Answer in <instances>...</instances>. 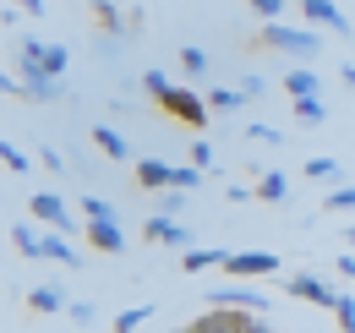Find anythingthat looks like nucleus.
Segmentation results:
<instances>
[{"label":"nucleus","mask_w":355,"mask_h":333,"mask_svg":"<svg viewBox=\"0 0 355 333\" xmlns=\"http://www.w3.org/2000/svg\"><path fill=\"white\" fill-rule=\"evenodd\" d=\"M257 49H284V55H301V60H311L317 49H322V28H311V22H263L257 28Z\"/></svg>","instance_id":"nucleus-1"},{"label":"nucleus","mask_w":355,"mask_h":333,"mask_svg":"<svg viewBox=\"0 0 355 333\" xmlns=\"http://www.w3.org/2000/svg\"><path fill=\"white\" fill-rule=\"evenodd\" d=\"M159 110H164L170 121L191 126V131H202V121L214 115V110H208V93H191V87H170V93L159 99Z\"/></svg>","instance_id":"nucleus-2"},{"label":"nucleus","mask_w":355,"mask_h":333,"mask_svg":"<svg viewBox=\"0 0 355 333\" xmlns=\"http://www.w3.org/2000/svg\"><path fill=\"white\" fill-rule=\"evenodd\" d=\"M28 213H33L39 224H55L60 235H71V230H88V224H77V213H71V203H66L60 191H33Z\"/></svg>","instance_id":"nucleus-3"},{"label":"nucleus","mask_w":355,"mask_h":333,"mask_svg":"<svg viewBox=\"0 0 355 333\" xmlns=\"http://www.w3.org/2000/svg\"><path fill=\"white\" fill-rule=\"evenodd\" d=\"M66 49L60 44H44V39H22L17 44V66H33V71H49V77H66Z\"/></svg>","instance_id":"nucleus-4"},{"label":"nucleus","mask_w":355,"mask_h":333,"mask_svg":"<svg viewBox=\"0 0 355 333\" xmlns=\"http://www.w3.org/2000/svg\"><path fill=\"white\" fill-rule=\"evenodd\" d=\"M284 262L273 257V251H230L224 257V273L230 279H263V273H279Z\"/></svg>","instance_id":"nucleus-5"},{"label":"nucleus","mask_w":355,"mask_h":333,"mask_svg":"<svg viewBox=\"0 0 355 333\" xmlns=\"http://www.w3.org/2000/svg\"><path fill=\"white\" fill-rule=\"evenodd\" d=\"M142 241H148V246H175V251H186V246H191V230H186L180 219H170V213H153V219L142 224Z\"/></svg>","instance_id":"nucleus-6"},{"label":"nucleus","mask_w":355,"mask_h":333,"mask_svg":"<svg viewBox=\"0 0 355 333\" xmlns=\"http://www.w3.org/2000/svg\"><path fill=\"white\" fill-rule=\"evenodd\" d=\"M301 17H306L311 28H328L334 39H350L355 28H350V17L334 6V0H301Z\"/></svg>","instance_id":"nucleus-7"},{"label":"nucleus","mask_w":355,"mask_h":333,"mask_svg":"<svg viewBox=\"0 0 355 333\" xmlns=\"http://www.w3.org/2000/svg\"><path fill=\"white\" fill-rule=\"evenodd\" d=\"M284 290L295 295V300L322 306V311H334V300H339V284H328V279H317V273H290V284H284Z\"/></svg>","instance_id":"nucleus-8"},{"label":"nucleus","mask_w":355,"mask_h":333,"mask_svg":"<svg viewBox=\"0 0 355 333\" xmlns=\"http://www.w3.org/2000/svg\"><path fill=\"white\" fill-rule=\"evenodd\" d=\"M208 300H214V306H235V311H268V295H263V290H252L246 279H235V284L214 290Z\"/></svg>","instance_id":"nucleus-9"},{"label":"nucleus","mask_w":355,"mask_h":333,"mask_svg":"<svg viewBox=\"0 0 355 333\" xmlns=\"http://www.w3.org/2000/svg\"><path fill=\"white\" fill-rule=\"evenodd\" d=\"M88 17H93V28H98V33H110V44L121 39V33H132V11H121L115 0H93Z\"/></svg>","instance_id":"nucleus-10"},{"label":"nucleus","mask_w":355,"mask_h":333,"mask_svg":"<svg viewBox=\"0 0 355 333\" xmlns=\"http://www.w3.org/2000/svg\"><path fill=\"white\" fill-rule=\"evenodd\" d=\"M17 83H22V99L28 104H55L60 93V77H49V71H33V66H17Z\"/></svg>","instance_id":"nucleus-11"},{"label":"nucleus","mask_w":355,"mask_h":333,"mask_svg":"<svg viewBox=\"0 0 355 333\" xmlns=\"http://www.w3.org/2000/svg\"><path fill=\"white\" fill-rule=\"evenodd\" d=\"M132 175H137L142 191H164V186H175V164H164V159H137Z\"/></svg>","instance_id":"nucleus-12"},{"label":"nucleus","mask_w":355,"mask_h":333,"mask_svg":"<svg viewBox=\"0 0 355 333\" xmlns=\"http://www.w3.org/2000/svg\"><path fill=\"white\" fill-rule=\"evenodd\" d=\"M246 323V311H235V306H219V311H208V317H197L191 333H241Z\"/></svg>","instance_id":"nucleus-13"},{"label":"nucleus","mask_w":355,"mask_h":333,"mask_svg":"<svg viewBox=\"0 0 355 333\" xmlns=\"http://www.w3.org/2000/svg\"><path fill=\"white\" fill-rule=\"evenodd\" d=\"M322 93V77L311 71V66H295V71H284V99H317Z\"/></svg>","instance_id":"nucleus-14"},{"label":"nucleus","mask_w":355,"mask_h":333,"mask_svg":"<svg viewBox=\"0 0 355 333\" xmlns=\"http://www.w3.org/2000/svg\"><path fill=\"white\" fill-rule=\"evenodd\" d=\"M88 137H93V148H98L104 159H132V142H126V137H121L115 126H93Z\"/></svg>","instance_id":"nucleus-15"},{"label":"nucleus","mask_w":355,"mask_h":333,"mask_svg":"<svg viewBox=\"0 0 355 333\" xmlns=\"http://www.w3.org/2000/svg\"><path fill=\"white\" fill-rule=\"evenodd\" d=\"M88 241L98 251H110V257H121V251H126V230H121V224H88Z\"/></svg>","instance_id":"nucleus-16"},{"label":"nucleus","mask_w":355,"mask_h":333,"mask_svg":"<svg viewBox=\"0 0 355 333\" xmlns=\"http://www.w3.org/2000/svg\"><path fill=\"white\" fill-rule=\"evenodd\" d=\"M224 257H230V251H219V246H186L180 268H186V273H202V268H224Z\"/></svg>","instance_id":"nucleus-17"},{"label":"nucleus","mask_w":355,"mask_h":333,"mask_svg":"<svg viewBox=\"0 0 355 333\" xmlns=\"http://www.w3.org/2000/svg\"><path fill=\"white\" fill-rule=\"evenodd\" d=\"M28 306H33V311H66L71 300H66L60 284H33V290H28Z\"/></svg>","instance_id":"nucleus-18"},{"label":"nucleus","mask_w":355,"mask_h":333,"mask_svg":"<svg viewBox=\"0 0 355 333\" xmlns=\"http://www.w3.org/2000/svg\"><path fill=\"white\" fill-rule=\"evenodd\" d=\"M39 257H44V262H66V268H83V257H77V251L66 246V235H44Z\"/></svg>","instance_id":"nucleus-19"},{"label":"nucleus","mask_w":355,"mask_h":333,"mask_svg":"<svg viewBox=\"0 0 355 333\" xmlns=\"http://www.w3.org/2000/svg\"><path fill=\"white\" fill-rule=\"evenodd\" d=\"M257 197H263V203H290V180H284V169H268L263 180H257Z\"/></svg>","instance_id":"nucleus-20"},{"label":"nucleus","mask_w":355,"mask_h":333,"mask_svg":"<svg viewBox=\"0 0 355 333\" xmlns=\"http://www.w3.org/2000/svg\"><path fill=\"white\" fill-rule=\"evenodd\" d=\"M290 110H295L301 126H322L328 121V104H322V99H290Z\"/></svg>","instance_id":"nucleus-21"},{"label":"nucleus","mask_w":355,"mask_h":333,"mask_svg":"<svg viewBox=\"0 0 355 333\" xmlns=\"http://www.w3.org/2000/svg\"><path fill=\"white\" fill-rule=\"evenodd\" d=\"M306 175L311 180H328V186H345V164L339 159H306Z\"/></svg>","instance_id":"nucleus-22"},{"label":"nucleus","mask_w":355,"mask_h":333,"mask_svg":"<svg viewBox=\"0 0 355 333\" xmlns=\"http://www.w3.org/2000/svg\"><path fill=\"white\" fill-rule=\"evenodd\" d=\"M83 219H88V224H121L115 203H104V197H83Z\"/></svg>","instance_id":"nucleus-23"},{"label":"nucleus","mask_w":355,"mask_h":333,"mask_svg":"<svg viewBox=\"0 0 355 333\" xmlns=\"http://www.w3.org/2000/svg\"><path fill=\"white\" fill-rule=\"evenodd\" d=\"M148 317H153V306H132V311H121V317L110 323V333H142Z\"/></svg>","instance_id":"nucleus-24"},{"label":"nucleus","mask_w":355,"mask_h":333,"mask_svg":"<svg viewBox=\"0 0 355 333\" xmlns=\"http://www.w3.org/2000/svg\"><path fill=\"white\" fill-rule=\"evenodd\" d=\"M246 99H241V87H208V110L214 115H230V110H241Z\"/></svg>","instance_id":"nucleus-25"},{"label":"nucleus","mask_w":355,"mask_h":333,"mask_svg":"<svg viewBox=\"0 0 355 333\" xmlns=\"http://www.w3.org/2000/svg\"><path fill=\"white\" fill-rule=\"evenodd\" d=\"M11 246L22 251V257H39V246H44V235H39L33 224H17V230H11Z\"/></svg>","instance_id":"nucleus-26"},{"label":"nucleus","mask_w":355,"mask_h":333,"mask_svg":"<svg viewBox=\"0 0 355 333\" xmlns=\"http://www.w3.org/2000/svg\"><path fill=\"white\" fill-rule=\"evenodd\" d=\"M0 164H6V169H17V175H28V169H33V159H28V153H22V148H17L11 137H0Z\"/></svg>","instance_id":"nucleus-27"},{"label":"nucleus","mask_w":355,"mask_h":333,"mask_svg":"<svg viewBox=\"0 0 355 333\" xmlns=\"http://www.w3.org/2000/svg\"><path fill=\"white\" fill-rule=\"evenodd\" d=\"M180 71H186L191 83H197V77H208V55H202L197 44H186V49H180Z\"/></svg>","instance_id":"nucleus-28"},{"label":"nucleus","mask_w":355,"mask_h":333,"mask_svg":"<svg viewBox=\"0 0 355 333\" xmlns=\"http://www.w3.org/2000/svg\"><path fill=\"white\" fill-rule=\"evenodd\" d=\"M334 323L345 333H355V295L350 290H339V300H334Z\"/></svg>","instance_id":"nucleus-29"},{"label":"nucleus","mask_w":355,"mask_h":333,"mask_svg":"<svg viewBox=\"0 0 355 333\" xmlns=\"http://www.w3.org/2000/svg\"><path fill=\"white\" fill-rule=\"evenodd\" d=\"M328 213H355V186H328Z\"/></svg>","instance_id":"nucleus-30"},{"label":"nucleus","mask_w":355,"mask_h":333,"mask_svg":"<svg viewBox=\"0 0 355 333\" xmlns=\"http://www.w3.org/2000/svg\"><path fill=\"white\" fill-rule=\"evenodd\" d=\"M66 317H71L77 328H93V323H98V306H93V300H71V306H66Z\"/></svg>","instance_id":"nucleus-31"},{"label":"nucleus","mask_w":355,"mask_h":333,"mask_svg":"<svg viewBox=\"0 0 355 333\" xmlns=\"http://www.w3.org/2000/svg\"><path fill=\"white\" fill-rule=\"evenodd\" d=\"M142 87H148V93H153V104H159V99H164V93H170V77H164V71H159V66H148V77H142Z\"/></svg>","instance_id":"nucleus-32"},{"label":"nucleus","mask_w":355,"mask_h":333,"mask_svg":"<svg viewBox=\"0 0 355 333\" xmlns=\"http://www.w3.org/2000/svg\"><path fill=\"white\" fill-rule=\"evenodd\" d=\"M180 208H186V191H180V186H164V191H159V213H170V219H175Z\"/></svg>","instance_id":"nucleus-33"},{"label":"nucleus","mask_w":355,"mask_h":333,"mask_svg":"<svg viewBox=\"0 0 355 333\" xmlns=\"http://www.w3.org/2000/svg\"><path fill=\"white\" fill-rule=\"evenodd\" d=\"M246 6H252L263 22H284V0H246Z\"/></svg>","instance_id":"nucleus-34"},{"label":"nucleus","mask_w":355,"mask_h":333,"mask_svg":"<svg viewBox=\"0 0 355 333\" xmlns=\"http://www.w3.org/2000/svg\"><path fill=\"white\" fill-rule=\"evenodd\" d=\"M191 164H197V169H214V142L191 137Z\"/></svg>","instance_id":"nucleus-35"},{"label":"nucleus","mask_w":355,"mask_h":333,"mask_svg":"<svg viewBox=\"0 0 355 333\" xmlns=\"http://www.w3.org/2000/svg\"><path fill=\"white\" fill-rule=\"evenodd\" d=\"M175 186H180V191H197V186H202V169H197V164H180L175 169Z\"/></svg>","instance_id":"nucleus-36"},{"label":"nucleus","mask_w":355,"mask_h":333,"mask_svg":"<svg viewBox=\"0 0 355 333\" xmlns=\"http://www.w3.org/2000/svg\"><path fill=\"white\" fill-rule=\"evenodd\" d=\"M224 197H230V203H252L257 186H241V180H235V186H224Z\"/></svg>","instance_id":"nucleus-37"},{"label":"nucleus","mask_w":355,"mask_h":333,"mask_svg":"<svg viewBox=\"0 0 355 333\" xmlns=\"http://www.w3.org/2000/svg\"><path fill=\"white\" fill-rule=\"evenodd\" d=\"M241 333H273V328H268V317H263V311H246V323H241Z\"/></svg>","instance_id":"nucleus-38"},{"label":"nucleus","mask_w":355,"mask_h":333,"mask_svg":"<svg viewBox=\"0 0 355 333\" xmlns=\"http://www.w3.org/2000/svg\"><path fill=\"white\" fill-rule=\"evenodd\" d=\"M246 137H257V142H268V148H273V142H284L273 126H246Z\"/></svg>","instance_id":"nucleus-39"},{"label":"nucleus","mask_w":355,"mask_h":333,"mask_svg":"<svg viewBox=\"0 0 355 333\" xmlns=\"http://www.w3.org/2000/svg\"><path fill=\"white\" fill-rule=\"evenodd\" d=\"M241 99H246V104L263 99V77H241Z\"/></svg>","instance_id":"nucleus-40"},{"label":"nucleus","mask_w":355,"mask_h":333,"mask_svg":"<svg viewBox=\"0 0 355 333\" xmlns=\"http://www.w3.org/2000/svg\"><path fill=\"white\" fill-rule=\"evenodd\" d=\"M39 159H44V169H49V175H66V159H60V153H55V148H44V153H39Z\"/></svg>","instance_id":"nucleus-41"},{"label":"nucleus","mask_w":355,"mask_h":333,"mask_svg":"<svg viewBox=\"0 0 355 333\" xmlns=\"http://www.w3.org/2000/svg\"><path fill=\"white\" fill-rule=\"evenodd\" d=\"M334 268H339V273H345V279L355 284V257H350V251H345V257H334Z\"/></svg>","instance_id":"nucleus-42"},{"label":"nucleus","mask_w":355,"mask_h":333,"mask_svg":"<svg viewBox=\"0 0 355 333\" xmlns=\"http://www.w3.org/2000/svg\"><path fill=\"white\" fill-rule=\"evenodd\" d=\"M0 93H11V99H22V83H17V77H6V71H0Z\"/></svg>","instance_id":"nucleus-43"},{"label":"nucleus","mask_w":355,"mask_h":333,"mask_svg":"<svg viewBox=\"0 0 355 333\" xmlns=\"http://www.w3.org/2000/svg\"><path fill=\"white\" fill-rule=\"evenodd\" d=\"M17 6H22V11H28V17H44V11H49L44 0H17Z\"/></svg>","instance_id":"nucleus-44"},{"label":"nucleus","mask_w":355,"mask_h":333,"mask_svg":"<svg viewBox=\"0 0 355 333\" xmlns=\"http://www.w3.org/2000/svg\"><path fill=\"white\" fill-rule=\"evenodd\" d=\"M339 83H345V87H355V66H339Z\"/></svg>","instance_id":"nucleus-45"},{"label":"nucleus","mask_w":355,"mask_h":333,"mask_svg":"<svg viewBox=\"0 0 355 333\" xmlns=\"http://www.w3.org/2000/svg\"><path fill=\"white\" fill-rule=\"evenodd\" d=\"M345 246H355V224H345Z\"/></svg>","instance_id":"nucleus-46"},{"label":"nucleus","mask_w":355,"mask_h":333,"mask_svg":"<svg viewBox=\"0 0 355 333\" xmlns=\"http://www.w3.org/2000/svg\"><path fill=\"white\" fill-rule=\"evenodd\" d=\"M180 333H191V328H180Z\"/></svg>","instance_id":"nucleus-47"}]
</instances>
